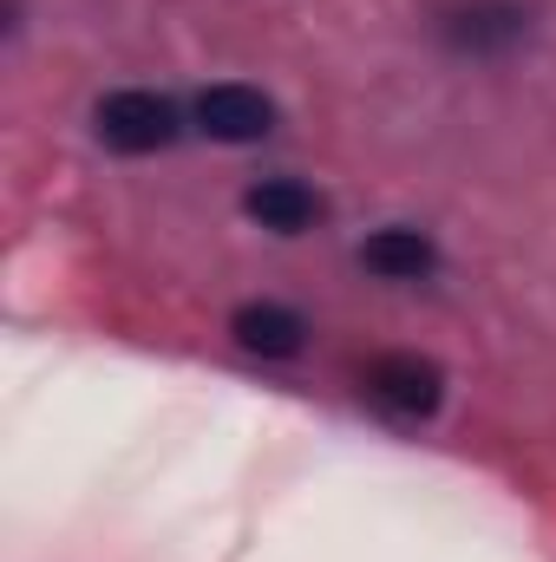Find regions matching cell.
Returning a JSON list of instances; mask_svg holds the SVG:
<instances>
[{
	"label": "cell",
	"mask_w": 556,
	"mask_h": 562,
	"mask_svg": "<svg viewBox=\"0 0 556 562\" xmlns=\"http://www.w3.org/2000/svg\"><path fill=\"white\" fill-rule=\"evenodd\" d=\"M92 132L119 157H151V150H170L184 138V112H177V99H164L151 86H125V92H105L92 105Z\"/></svg>",
	"instance_id": "cell-1"
},
{
	"label": "cell",
	"mask_w": 556,
	"mask_h": 562,
	"mask_svg": "<svg viewBox=\"0 0 556 562\" xmlns=\"http://www.w3.org/2000/svg\"><path fill=\"white\" fill-rule=\"evenodd\" d=\"M360 393H367L393 425H425L445 406V373H438V360H425V353H380V360L360 373Z\"/></svg>",
	"instance_id": "cell-2"
},
{
	"label": "cell",
	"mask_w": 556,
	"mask_h": 562,
	"mask_svg": "<svg viewBox=\"0 0 556 562\" xmlns=\"http://www.w3.org/2000/svg\"><path fill=\"white\" fill-rule=\"evenodd\" d=\"M190 125L216 144H263L276 132V99L256 86H210V92H197Z\"/></svg>",
	"instance_id": "cell-3"
},
{
	"label": "cell",
	"mask_w": 556,
	"mask_h": 562,
	"mask_svg": "<svg viewBox=\"0 0 556 562\" xmlns=\"http://www.w3.org/2000/svg\"><path fill=\"white\" fill-rule=\"evenodd\" d=\"M524 26H531V13L518 7V0H452L445 13H438V33H445V46H458V53H511L518 40H524Z\"/></svg>",
	"instance_id": "cell-4"
},
{
	"label": "cell",
	"mask_w": 556,
	"mask_h": 562,
	"mask_svg": "<svg viewBox=\"0 0 556 562\" xmlns=\"http://www.w3.org/2000/svg\"><path fill=\"white\" fill-rule=\"evenodd\" d=\"M243 210H249L263 229H276V236H301V229H314V223L327 216L321 190H308L301 177H263V183H249V190H243Z\"/></svg>",
	"instance_id": "cell-5"
},
{
	"label": "cell",
	"mask_w": 556,
	"mask_h": 562,
	"mask_svg": "<svg viewBox=\"0 0 556 562\" xmlns=\"http://www.w3.org/2000/svg\"><path fill=\"white\" fill-rule=\"evenodd\" d=\"M230 334H236V347L256 353V360H294V353L308 347V321H301L294 307H281V301H243L236 321H230Z\"/></svg>",
	"instance_id": "cell-6"
},
{
	"label": "cell",
	"mask_w": 556,
	"mask_h": 562,
	"mask_svg": "<svg viewBox=\"0 0 556 562\" xmlns=\"http://www.w3.org/2000/svg\"><path fill=\"white\" fill-rule=\"evenodd\" d=\"M360 269H374L380 281H425L438 269V249H432L425 229L393 223V229H374V236L360 243Z\"/></svg>",
	"instance_id": "cell-7"
}]
</instances>
